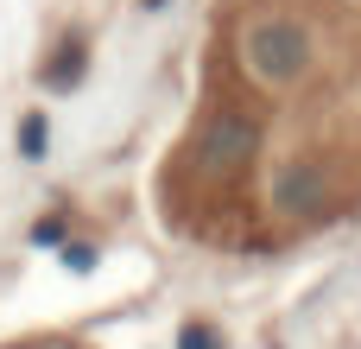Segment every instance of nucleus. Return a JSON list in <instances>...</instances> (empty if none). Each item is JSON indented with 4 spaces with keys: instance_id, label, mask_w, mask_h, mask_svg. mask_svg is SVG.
I'll return each instance as SVG.
<instances>
[{
    "instance_id": "f257e3e1",
    "label": "nucleus",
    "mask_w": 361,
    "mask_h": 349,
    "mask_svg": "<svg viewBox=\"0 0 361 349\" xmlns=\"http://www.w3.org/2000/svg\"><path fill=\"white\" fill-rule=\"evenodd\" d=\"M184 191L260 229L330 223L361 197V0H228Z\"/></svg>"
}]
</instances>
